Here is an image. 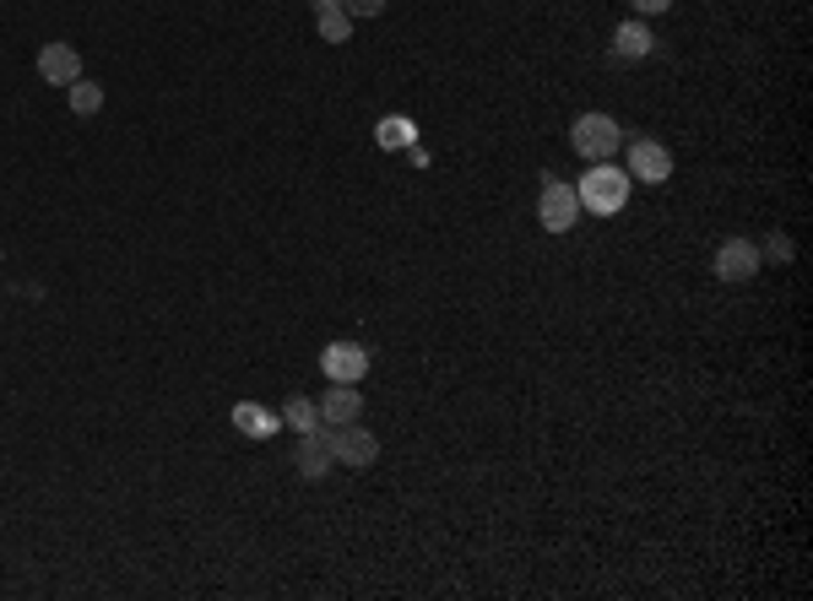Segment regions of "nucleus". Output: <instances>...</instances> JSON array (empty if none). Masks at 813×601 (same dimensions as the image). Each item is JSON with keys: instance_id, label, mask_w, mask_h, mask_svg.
<instances>
[{"instance_id": "obj_1", "label": "nucleus", "mask_w": 813, "mask_h": 601, "mask_svg": "<svg viewBox=\"0 0 813 601\" xmlns=\"http://www.w3.org/2000/svg\"><path fill=\"white\" fill-rule=\"evenodd\" d=\"M629 174L618 168V162H591L586 174H580V185H575V196H580V211H591V217H613V211H624V200H629Z\"/></svg>"}, {"instance_id": "obj_2", "label": "nucleus", "mask_w": 813, "mask_h": 601, "mask_svg": "<svg viewBox=\"0 0 813 601\" xmlns=\"http://www.w3.org/2000/svg\"><path fill=\"white\" fill-rule=\"evenodd\" d=\"M569 147L586 162H608L624 147V125L613 120V115H580V120L569 125Z\"/></svg>"}, {"instance_id": "obj_3", "label": "nucleus", "mask_w": 813, "mask_h": 601, "mask_svg": "<svg viewBox=\"0 0 813 601\" xmlns=\"http://www.w3.org/2000/svg\"><path fill=\"white\" fill-rule=\"evenodd\" d=\"M325 440H331V461H342V466H353V472H364L380 461V440L369 434L364 423H325Z\"/></svg>"}, {"instance_id": "obj_4", "label": "nucleus", "mask_w": 813, "mask_h": 601, "mask_svg": "<svg viewBox=\"0 0 813 601\" xmlns=\"http://www.w3.org/2000/svg\"><path fill=\"white\" fill-rule=\"evenodd\" d=\"M537 223H542L548 234H569V228L580 223V196H575V185H565V179H542Z\"/></svg>"}, {"instance_id": "obj_5", "label": "nucleus", "mask_w": 813, "mask_h": 601, "mask_svg": "<svg viewBox=\"0 0 813 601\" xmlns=\"http://www.w3.org/2000/svg\"><path fill=\"white\" fill-rule=\"evenodd\" d=\"M624 174L640 179V185H667V179H673V152H667L662 141L640 136V141L624 147Z\"/></svg>"}, {"instance_id": "obj_6", "label": "nucleus", "mask_w": 813, "mask_h": 601, "mask_svg": "<svg viewBox=\"0 0 813 601\" xmlns=\"http://www.w3.org/2000/svg\"><path fill=\"white\" fill-rule=\"evenodd\" d=\"M760 266H765V255H760V244L754 239H722L716 244V260H711V272L722 282H754L760 277Z\"/></svg>"}, {"instance_id": "obj_7", "label": "nucleus", "mask_w": 813, "mask_h": 601, "mask_svg": "<svg viewBox=\"0 0 813 601\" xmlns=\"http://www.w3.org/2000/svg\"><path fill=\"white\" fill-rule=\"evenodd\" d=\"M321 374L331 385H359L369 374V347H359V342H331L321 353Z\"/></svg>"}, {"instance_id": "obj_8", "label": "nucleus", "mask_w": 813, "mask_h": 601, "mask_svg": "<svg viewBox=\"0 0 813 601\" xmlns=\"http://www.w3.org/2000/svg\"><path fill=\"white\" fill-rule=\"evenodd\" d=\"M39 77L49 81V87H71V81L81 77V55L71 49V43H43L39 49Z\"/></svg>"}, {"instance_id": "obj_9", "label": "nucleus", "mask_w": 813, "mask_h": 601, "mask_svg": "<svg viewBox=\"0 0 813 601\" xmlns=\"http://www.w3.org/2000/svg\"><path fill=\"white\" fill-rule=\"evenodd\" d=\"M234 428H239L244 440H272L277 428H283V412H272V406H261V401H234Z\"/></svg>"}, {"instance_id": "obj_10", "label": "nucleus", "mask_w": 813, "mask_h": 601, "mask_svg": "<svg viewBox=\"0 0 813 601\" xmlns=\"http://www.w3.org/2000/svg\"><path fill=\"white\" fill-rule=\"evenodd\" d=\"M336 461H331V440H325V423L321 428H310V434H298V472L304 482H321Z\"/></svg>"}, {"instance_id": "obj_11", "label": "nucleus", "mask_w": 813, "mask_h": 601, "mask_svg": "<svg viewBox=\"0 0 813 601\" xmlns=\"http://www.w3.org/2000/svg\"><path fill=\"white\" fill-rule=\"evenodd\" d=\"M315 406H321V423H331V428H336V423H359V417H364V396H359L353 385H331Z\"/></svg>"}, {"instance_id": "obj_12", "label": "nucleus", "mask_w": 813, "mask_h": 601, "mask_svg": "<svg viewBox=\"0 0 813 601\" xmlns=\"http://www.w3.org/2000/svg\"><path fill=\"white\" fill-rule=\"evenodd\" d=\"M650 49H656V39H650L646 17H629V22L613 28V55H618V60H646Z\"/></svg>"}, {"instance_id": "obj_13", "label": "nucleus", "mask_w": 813, "mask_h": 601, "mask_svg": "<svg viewBox=\"0 0 813 601\" xmlns=\"http://www.w3.org/2000/svg\"><path fill=\"white\" fill-rule=\"evenodd\" d=\"M283 423H287V434H310V428H321V406L304 401V396H287L283 401Z\"/></svg>"}, {"instance_id": "obj_14", "label": "nucleus", "mask_w": 813, "mask_h": 601, "mask_svg": "<svg viewBox=\"0 0 813 601\" xmlns=\"http://www.w3.org/2000/svg\"><path fill=\"white\" fill-rule=\"evenodd\" d=\"M315 28H321L325 43H347V39H353V17H347L342 6H331V11H315Z\"/></svg>"}, {"instance_id": "obj_15", "label": "nucleus", "mask_w": 813, "mask_h": 601, "mask_svg": "<svg viewBox=\"0 0 813 601\" xmlns=\"http://www.w3.org/2000/svg\"><path fill=\"white\" fill-rule=\"evenodd\" d=\"M71 109H77L81 120H87V115H98V109H104V87H98V81H87V77H77V81H71Z\"/></svg>"}, {"instance_id": "obj_16", "label": "nucleus", "mask_w": 813, "mask_h": 601, "mask_svg": "<svg viewBox=\"0 0 813 601\" xmlns=\"http://www.w3.org/2000/svg\"><path fill=\"white\" fill-rule=\"evenodd\" d=\"M374 136H380V147L391 152V147H412V120H402V115H385V120L374 125Z\"/></svg>"}, {"instance_id": "obj_17", "label": "nucleus", "mask_w": 813, "mask_h": 601, "mask_svg": "<svg viewBox=\"0 0 813 601\" xmlns=\"http://www.w3.org/2000/svg\"><path fill=\"white\" fill-rule=\"evenodd\" d=\"M342 11L359 22V17H380V11H385V0H342Z\"/></svg>"}, {"instance_id": "obj_18", "label": "nucleus", "mask_w": 813, "mask_h": 601, "mask_svg": "<svg viewBox=\"0 0 813 601\" xmlns=\"http://www.w3.org/2000/svg\"><path fill=\"white\" fill-rule=\"evenodd\" d=\"M760 255H771V260H781V266H786V260H792V239H781V234H771V239L760 244Z\"/></svg>"}, {"instance_id": "obj_19", "label": "nucleus", "mask_w": 813, "mask_h": 601, "mask_svg": "<svg viewBox=\"0 0 813 601\" xmlns=\"http://www.w3.org/2000/svg\"><path fill=\"white\" fill-rule=\"evenodd\" d=\"M629 6H635V17H662L673 0H629Z\"/></svg>"}, {"instance_id": "obj_20", "label": "nucleus", "mask_w": 813, "mask_h": 601, "mask_svg": "<svg viewBox=\"0 0 813 601\" xmlns=\"http://www.w3.org/2000/svg\"><path fill=\"white\" fill-rule=\"evenodd\" d=\"M310 6H315V11H331V6H342V0H310Z\"/></svg>"}]
</instances>
